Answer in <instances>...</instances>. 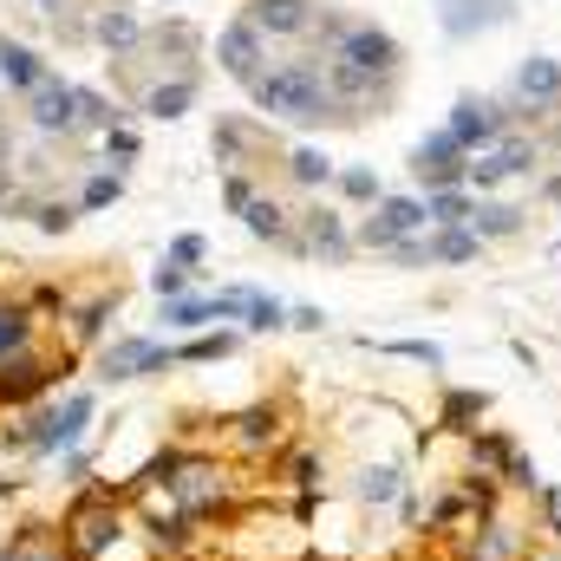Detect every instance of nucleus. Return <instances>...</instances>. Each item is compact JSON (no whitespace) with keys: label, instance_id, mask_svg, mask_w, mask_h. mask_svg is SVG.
<instances>
[{"label":"nucleus","instance_id":"393cba45","mask_svg":"<svg viewBox=\"0 0 561 561\" xmlns=\"http://www.w3.org/2000/svg\"><path fill=\"white\" fill-rule=\"evenodd\" d=\"M379 353H392V359H412V366H431V373L444 366V346H437V340H386Z\"/></svg>","mask_w":561,"mask_h":561},{"label":"nucleus","instance_id":"ddd939ff","mask_svg":"<svg viewBox=\"0 0 561 561\" xmlns=\"http://www.w3.org/2000/svg\"><path fill=\"white\" fill-rule=\"evenodd\" d=\"M72 118H79V92L46 79V85L33 92V125H39V131H72Z\"/></svg>","mask_w":561,"mask_h":561},{"label":"nucleus","instance_id":"f03ea898","mask_svg":"<svg viewBox=\"0 0 561 561\" xmlns=\"http://www.w3.org/2000/svg\"><path fill=\"white\" fill-rule=\"evenodd\" d=\"M529 529L510 516V503L503 510H490V516H477L470 529H463V542L450 549V561H529Z\"/></svg>","mask_w":561,"mask_h":561},{"label":"nucleus","instance_id":"9d476101","mask_svg":"<svg viewBox=\"0 0 561 561\" xmlns=\"http://www.w3.org/2000/svg\"><path fill=\"white\" fill-rule=\"evenodd\" d=\"M510 20V0H444V33L450 39H470V33H490Z\"/></svg>","mask_w":561,"mask_h":561},{"label":"nucleus","instance_id":"58836bf2","mask_svg":"<svg viewBox=\"0 0 561 561\" xmlns=\"http://www.w3.org/2000/svg\"><path fill=\"white\" fill-rule=\"evenodd\" d=\"M542 196H549V203H561V176H549V183H542Z\"/></svg>","mask_w":561,"mask_h":561},{"label":"nucleus","instance_id":"412c9836","mask_svg":"<svg viewBox=\"0 0 561 561\" xmlns=\"http://www.w3.org/2000/svg\"><path fill=\"white\" fill-rule=\"evenodd\" d=\"M0 79L20 85V92H39V85H46V66H39L26 46H0Z\"/></svg>","mask_w":561,"mask_h":561},{"label":"nucleus","instance_id":"39448f33","mask_svg":"<svg viewBox=\"0 0 561 561\" xmlns=\"http://www.w3.org/2000/svg\"><path fill=\"white\" fill-rule=\"evenodd\" d=\"M536 163H542V144L523 138V131H503L496 150L470 157V196H483V190H496V183H516V176H529Z\"/></svg>","mask_w":561,"mask_h":561},{"label":"nucleus","instance_id":"b1692460","mask_svg":"<svg viewBox=\"0 0 561 561\" xmlns=\"http://www.w3.org/2000/svg\"><path fill=\"white\" fill-rule=\"evenodd\" d=\"M287 176L307 183V190H320V183H333V163H327L320 150H294V157H287Z\"/></svg>","mask_w":561,"mask_h":561},{"label":"nucleus","instance_id":"f704fd0d","mask_svg":"<svg viewBox=\"0 0 561 561\" xmlns=\"http://www.w3.org/2000/svg\"><path fill=\"white\" fill-rule=\"evenodd\" d=\"M287 477H294V483H300V490H313V483H320V463H313V457H307V450H300V457H294V463H287Z\"/></svg>","mask_w":561,"mask_h":561},{"label":"nucleus","instance_id":"7c9ffc66","mask_svg":"<svg viewBox=\"0 0 561 561\" xmlns=\"http://www.w3.org/2000/svg\"><path fill=\"white\" fill-rule=\"evenodd\" d=\"M196 262H203V236H176L170 242V268H190L196 275Z\"/></svg>","mask_w":561,"mask_h":561},{"label":"nucleus","instance_id":"20e7f679","mask_svg":"<svg viewBox=\"0 0 561 561\" xmlns=\"http://www.w3.org/2000/svg\"><path fill=\"white\" fill-rule=\"evenodd\" d=\"M320 59H346V66H359V72H373V79H392L399 72V39L386 33V26H366V20H346L340 26V39L320 53Z\"/></svg>","mask_w":561,"mask_h":561},{"label":"nucleus","instance_id":"bb28decb","mask_svg":"<svg viewBox=\"0 0 561 561\" xmlns=\"http://www.w3.org/2000/svg\"><path fill=\"white\" fill-rule=\"evenodd\" d=\"M340 190H346L353 203H386V190H379V176H373V170H359V163H353V170H340Z\"/></svg>","mask_w":561,"mask_h":561},{"label":"nucleus","instance_id":"2eb2a0df","mask_svg":"<svg viewBox=\"0 0 561 561\" xmlns=\"http://www.w3.org/2000/svg\"><path fill=\"white\" fill-rule=\"evenodd\" d=\"M483 412H490V399H483V392L450 386V392H444V412H437V424H444L450 437H470V431H483Z\"/></svg>","mask_w":561,"mask_h":561},{"label":"nucleus","instance_id":"c756f323","mask_svg":"<svg viewBox=\"0 0 561 561\" xmlns=\"http://www.w3.org/2000/svg\"><path fill=\"white\" fill-rule=\"evenodd\" d=\"M386 255H392L399 268H431V242H424V236H405V242H392Z\"/></svg>","mask_w":561,"mask_h":561},{"label":"nucleus","instance_id":"9b49d317","mask_svg":"<svg viewBox=\"0 0 561 561\" xmlns=\"http://www.w3.org/2000/svg\"><path fill=\"white\" fill-rule=\"evenodd\" d=\"M176 353H163L157 340H118L105 353V379H138V373H163Z\"/></svg>","mask_w":561,"mask_h":561},{"label":"nucleus","instance_id":"c85d7f7f","mask_svg":"<svg viewBox=\"0 0 561 561\" xmlns=\"http://www.w3.org/2000/svg\"><path fill=\"white\" fill-rule=\"evenodd\" d=\"M229 346H236V333H203V340H190L176 359H196V366H203V359H222Z\"/></svg>","mask_w":561,"mask_h":561},{"label":"nucleus","instance_id":"f3484780","mask_svg":"<svg viewBox=\"0 0 561 561\" xmlns=\"http://www.w3.org/2000/svg\"><path fill=\"white\" fill-rule=\"evenodd\" d=\"M424 242H431V262H444V268H457V262H477V255H483V236H477L470 222H463V229H431Z\"/></svg>","mask_w":561,"mask_h":561},{"label":"nucleus","instance_id":"5701e85b","mask_svg":"<svg viewBox=\"0 0 561 561\" xmlns=\"http://www.w3.org/2000/svg\"><path fill=\"white\" fill-rule=\"evenodd\" d=\"M190 99H196V85H190V79H170V85H157V92L144 99V112H150V118H176Z\"/></svg>","mask_w":561,"mask_h":561},{"label":"nucleus","instance_id":"a878e982","mask_svg":"<svg viewBox=\"0 0 561 561\" xmlns=\"http://www.w3.org/2000/svg\"><path fill=\"white\" fill-rule=\"evenodd\" d=\"M99 39H105V46H138V20H131L125 7H112V13L99 20Z\"/></svg>","mask_w":561,"mask_h":561},{"label":"nucleus","instance_id":"dca6fc26","mask_svg":"<svg viewBox=\"0 0 561 561\" xmlns=\"http://www.w3.org/2000/svg\"><path fill=\"white\" fill-rule=\"evenodd\" d=\"M307 249L327 255V262H346V255H353V236L340 229L333 209H307Z\"/></svg>","mask_w":561,"mask_h":561},{"label":"nucleus","instance_id":"4c0bfd02","mask_svg":"<svg viewBox=\"0 0 561 561\" xmlns=\"http://www.w3.org/2000/svg\"><path fill=\"white\" fill-rule=\"evenodd\" d=\"M399 523H424V503H419V496H412V490L399 496Z\"/></svg>","mask_w":561,"mask_h":561},{"label":"nucleus","instance_id":"a211bd4d","mask_svg":"<svg viewBox=\"0 0 561 561\" xmlns=\"http://www.w3.org/2000/svg\"><path fill=\"white\" fill-rule=\"evenodd\" d=\"M85 419H92V399L79 392V399H66V412H53V419L39 424V444H46V450H66V444H79Z\"/></svg>","mask_w":561,"mask_h":561},{"label":"nucleus","instance_id":"cd10ccee","mask_svg":"<svg viewBox=\"0 0 561 561\" xmlns=\"http://www.w3.org/2000/svg\"><path fill=\"white\" fill-rule=\"evenodd\" d=\"M249 327H255V333H275V327H287V307L268 300V294H255V300H249Z\"/></svg>","mask_w":561,"mask_h":561},{"label":"nucleus","instance_id":"2f4dec72","mask_svg":"<svg viewBox=\"0 0 561 561\" xmlns=\"http://www.w3.org/2000/svg\"><path fill=\"white\" fill-rule=\"evenodd\" d=\"M150 287H157L163 300H183V287H190V268H170V262H163V268L150 275Z\"/></svg>","mask_w":561,"mask_h":561},{"label":"nucleus","instance_id":"aec40b11","mask_svg":"<svg viewBox=\"0 0 561 561\" xmlns=\"http://www.w3.org/2000/svg\"><path fill=\"white\" fill-rule=\"evenodd\" d=\"M470 229H477L483 242H503V236H516V229H523V209H516V203H483V196H477Z\"/></svg>","mask_w":561,"mask_h":561},{"label":"nucleus","instance_id":"6ab92c4d","mask_svg":"<svg viewBox=\"0 0 561 561\" xmlns=\"http://www.w3.org/2000/svg\"><path fill=\"white\" fill-rule=\"evenodd\" d=\"M424 216H431V229H463L477 216V196L470 190H431L424 196Z\"/></svg>","mask_w":561,"mask_h":561},{"label":"nucleus","instance_id":"0eeeda50","mask_svg":"<svg viewBox=\"0 0 561 561\" xmlns=\"http://www.w3.org/2000/svg\"><path fill=\"white\" fill-rule=\"evenodd\" d=\"M424 229H431V216H424V196H386V203H379V209L359 222V236H353V242L386 255L392 242H405V236H424Z\"/></svg>","mask_w":561,"mask_h":561},{"label":"nucleus","instance_id":"e433bc0d","mask_svg":"<svg viewBox=\"0 0 561 561\" xmlns=\"http://www.w3.org/2000/svg\"><path fill=\"white\" fill-rule=\"evenodd\" d=\"M287 327H300V333H320V327H327V313H320V307H294V313H287Z\"/></svg>","mask_w":561,"mask_h":561},{"label":"nucleus","instance_id":"6e6552de","mask_svg":"<svg viewBox=\"0 0 561 561\" xmlns=\"http://www.w3.org/2000/svg\"><path fill=\"white\" fill-rule=\"evenodd\" d=\"M262 39H268L262 26L236 20V26L216 39V59H222V72H229V79H242V85H255V79H262V59H268V46H262Z\"/></svg>","mask_w":561,"mask_h":561},{"label":"nucleus","instance_id":"423d86ee","mask_svg":"<svg viewBox=\"0 0 561 561\" xmlns=\"http://www.w3.org/2000/svg\"><path fill=\"white\" fill-rule=\"evenodd\" d=\"M412 176L431 190H470V150L450 138V131H431V138L412 150Z\"/></svg>","mask_w":561,"mask_h":561},{"label":"nucleus","instance_id":"f8f14e48","mask_svg":"<svg viewBox=\"0 0 561 561\" xmlns=\"http://www.w3.org/2000/svg\"><path fill=\"white\" fill-rule=\"evenodd\" d=\"M249 26H262V33H313V0H255L249 13H242Z\"/></svg>","mask_w":561,"mask_h":561},{"label":"nucleus","instance_id":"4be33fe9","mask_svg":"<svg viewBox=\"0 0 561 561\" xmlns=\"http://www.w3.org/2000/svg\"><path fill=\"white\" fill-rule=\"evenodd\" d=\"M163 320H170V327H209V320H222V307H216V294H196V300H163Z\"/></svg>","mask_w":561,"mask_h":561},{"label":"nucleus","instance_id":"f257e3e1","mask_svg":"<svg viewBox=\"0 0 561 561\" xmlns=\"http://www.w3.org/2000/svg\"><path fill=\"white\" fill-rule=\"evenodd\" d=\"M249 92H255V105H262L268 118H294V125H346V112H340V99L327 92V72H320L313 59L268 66Z\"/></svg>","mask_w":561,"mask_h":561},{"label":"nucleus","instance_id":"1a4fd4ad","mask_svg":"<svg viewBox=\"0 0 561 561\" xmlns=\"http://www.w3.org/2000/svg\"><path fill=\"white\" fill-rule=\"evenodd\" d=\"M516 105H523L529 118H549V112H561V59L536 53V59L516 72Z\"/></svg>","mask_w":561,"mask_h":561},{"label":"nucleus","instance_id":"7ed1b4c3","mask_svg":"<svg viewBox=\"0 0 561 561\" xmlns=\"http://www.w3.org/2000/svg\"><path fill=\"white\" fill-rule=\"evenodd\" d=\"M516 118H529V112H523V105H496V99H470V92H463V99L450 105V125H444V131L463 144L470 157H483V150H496V138H503Z\"/></svg>","mask_w":561,"mask_h":561},{"label":"nucleus","instance_id":"72a5a7b5","mask_svg":"<svg viewBox=\"0 0 561 561\" xmlns=\"http://www.w3.org/2000/svg\"><path fill=\"white\" fill-rule=\"evenodd\" d=\"M222 203H229V209L242 216V209L255 203V190H249V176H229V183H222Z\"/></svg>","mask_w":561,"mask_h":561},{"label":"nucleus","instance_id":"473e14b6","mask_svg":"<svg viewBox=\"0 0 561 561\" xmlns=\"http://www.w3.org/2000/svg\"><path fill=\"white\" fill-rule=\"evenodd\" d=\"M118 190H125L118 176H92V183H85V209H105V203H118Z\"/></svg>","mask_w":561,"mask_h":561},{"label":"nucleus","instance_id":"4468645a","mask_svg":"<svg viewBox=\"0 0 561 561\" xmlns=\"http://www.w3.org/2000/svg\"><path fill=\"white\" fill-rule=\"evenodd\" d=\"M412 483H405V470L399 463H366L359 470V483H353V496L366 503V510H386V503H399Z\"/></svg>","mask_w":561,"mask_h":561},{"label":"nucleus","instance_id":"c9c22d12","mask_svg":"<svg viewBox=\"0 0 561 561\" xmlns=\"http://www.w3.org/2000/svg\"><path fill=\"white\" fill-rule=\"evenodd\" d=\"M20 340H26V320L20 313H0V353H13Z\"/></svg>","mask_w":561,"mask_h":561}]
</instances>
